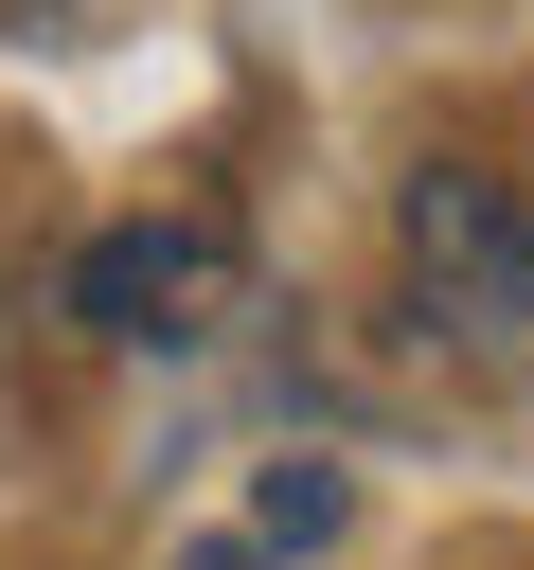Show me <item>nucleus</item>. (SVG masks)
Wrapping results in <instances>:
<instances>
[{"label": "nucleus", "mask_w": 534, "mask_h": 570, "mask_svg": "<svg viewBox=\"0 0 534 570\" xmlns=\"http://www.w3.org/2000/svg\"><path fill=\"white\" fill-rule=\"evenodd\" d=\"M409 285H427L445 338L516 356V338H534V214H516L498 178H427V196H409Z\"/></svg>", "instance_id": "f257e3e1"}, {"label": "nucleus", "mask_w": 534, "mask_h": 570, "mask_svg": "<svg viewBox=\"0 0 534 570\" xmlns=\"http://www.w3.org/2000/svg\"><path fill=\"white\" fill-rule=\"evenodd\" d=\"M71 303H89V338H196V321L231 303V232H214V214L107 232V249L71 267Z\"/></svg>", "instance_id": "f03ea898"}, {"label": "nucleus", "mask_w": 534, "mask_h": 570, "mask_svg": "<svg viewBox=\"0 0 534 570\" xmlns=\"http://www.w3.org/2000/svg\"><path fill=\"white\" fill-rule=\"evenodd\" d=\"M320 534H338V463H267V481H249V517H231V534H196L178 570H303Z\"/></svg>", "instance_id": "7ed1b4c3"}]
</instances>
